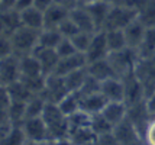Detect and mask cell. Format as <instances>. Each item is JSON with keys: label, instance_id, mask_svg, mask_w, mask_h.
<instances>
[{"label": "cell", "instance_id": "36", "mask_svg": "<svg viewBox=\"0 0 155 145\" xmlns=\"http://www.w3.org/2000/svg\"><path fill=\"white\" fill-rule=\"evenodd\" d=\"M91 128H93V131L96 132L97 137L104 135V133H110V132H113V129H115V126L103 116V113L91 115Z\"/></svg>", "mask_w": 155, "mask_h": 145}, {"label": "cell", "instance_id": "47", "mask_svg": "<svg viewBox=\"0 0 155 145\" xmlns=\"http://www.w3.org/2000/svg\"><path fill=\"white\" fill-rule=\"evenodd\" d=\"M51 145H74L68 138H64V139H55V141H49Z\"/></svg>", "mask_w": 155, "mask_h": 145}, {"label": "cell", "instance_id": "25", "mask_svg": "<svg viewBox=\"0 0 155 145\" xmlns=\"http://www.w3.org/2000/svg\"><path fill=\"white\" fill-rule=\"evenodd\" d=\"M68 139L74 145H87L97 139L96 132L93 131L91 125L88 126H74L68 131Z\"/></svg>", "mask_w": 155, "mask_h": 145}, {"label": "cell", "instance_id": "4", "mask_svg": "<svg viewBox=\"0 0 155 145\" xmlns=\"http://www.w3.org/2000/svg\"><path fill=\"white\" fill-rule=\"evenodd\" d=\"M139 10L132 6L125 5H112L110 13L107 16V21L104 25V31L109 29H125L129 23L138 19Z\"/></svg>", "mask_w": 155, "mask_h": 145}, {"label": "cell", "instance_id": "7", "mask_svg": "<svg viewBox=\"0 0 155 145\" xmlns=\"http://www.w3.org/2000/svg\"><path fill=\"white\" fill-rule=\"evenodd\" d=\"M113 133L120 145H145L143 135L128 117L119 125H116Z\"/></svg>", "mask_w": 155, "mask_h": 145}, {"label": "cell", "instance_id": "39", "mask_svg": "<svg viewBox=\"0 0 155 145\" xmlns=\"http://www.w3.org/2000/svg\"><path fill=\"white\" fill-rule=\"evenodd\" d=\"M68 124L70 128H74V126H88L91 125V115L84 112L83 109L77 110L75 113H73L71 116H68Z\"/></svg>", "mask_w": 155, "mask_h": 145}, {"label": "cell", "instance_id": "51", "mask_svg": "<svg viewBox=\"0 0 155 145\" xmlns=\"http://www.w3.org/2000/svg\"><path fill=\"white\" fill-rule=\"evenodd\" d=\"M87 145H100V144H99V141L96 139V141H93V142H90V144H87Z\"/></svg>", "mask_w": 155, "mask_h": 145}, {"label": "cell", "instance_id": "20", "mask_svg": "<svg viewBox=\"0 0 155 145\" xmlns=\"http://www.w3.org/2000/svg\"><path fill=\"white\" fill-rule=\"evenodd\" d=\"M101 113L113 126H116L128 117V104L125 102H107Z\"/></svg>", "mask_w": 155, "mask_h": 145}, {"label": "cell", "instance_id": "31", "mask_svg": "<svg viewBox=\"0 0 155 145\" xmlns=\"http://www.w3.org/2000/svg\"><path fill=\"white\" fill-rule=\"evenodd\" d=\"M87 77H88L87 67L75 70L73 73L67 74V76L64 77V80H65L68 91H70V93H77V91L83 87V84H84V81L87 80Z\"/></svg>", "mask_w": 155, "mask_h": 145}, {"label": "cell", "instance_id": "29", "mask_svg": "<svg viewBox=\"0 0 155 145\" xmlns=\"http://www.w3.org/2000/svg\"><path fill=\"white\" fill-rule=\"evenodd\" d=\"M64 36L61 35V32L58 29H51V28H45L41 31L39 34V41H38V47L42 48H51V49H57L58 44L61 42Z\"/></svg>", "mask_w": 155, "mask_h": 145}, {"label": "cell", "instance_id": "21", "mask_svg": "<svg viewBox=\"0 0 155 145\" xmlns=\"http://www.w3.org/2000/svg\"><path fill=\"white\" fill-rule=\"evenodd\" d=\"M87 73L91 77L97 78L99 81H104V80L112 78V77H117L115 74V70H113V67H112V64H110V61H109L107 58L88 62Z\"/></svg>", "mask_w": 155, "mask_h": 145}, {"label": "cell", "instance_id": "1", "mask_svg": "<svg viewBox=\"0 0 155 145\" xmlns=\"http://www.w3.org/2000/svg\"><path fill=\"white\" fill-rule=\"evenodd\" d=\"M42 119L47 125L49 141L68 138V131H70L68 116L61 110L57 103H47L45 110L42 113Z\"/></svg>", "mask_w": 155, "mask_h": 145}, {"label": "cell", "instance_id": "26", "mask_svg": "<svg viewBox=\"0 0 155 145\" xmlns=\"http://www.w3.org/2000/svg\"><path fill=\"white\" fill-rule=\"evenodd\" d=\"M20 16H22V25L26 26V28L31 29H36V31H42L44 29V12L39 10L38 7H29L26 10L20 12Z\"/></svg>", "mask_w": 155, "mask_h": 145}, {"label": "cell", "instance_id": "37", "mask_svg": "<svg viewBox=\"0 0 155 145\" xmlns=\"http://www.w3.org/2000/svg\"><path fill=\"white\" fill-rule=\"evenodd\" d=\"M58 106L67 116H71L73 113L80 110V96L77 93H68L67 96L58 103Z\"/></svg>", "mask_w": 155, "mask_h": 145}, {"label": "cell", "instance_id": "11", "mask_svg": "<svg viewBox=\"0 0 155 145\" xmlns=\"http://www.w3.org/2000/svg\"><path fill=\"white\" fill-rule=\"evenodd\" d=\"M22 128L25 131L28 141H49L47 125L41 117H26L22 122Z\"/></svg>", "mask_w": 155, "mask_h": 145}, {"label": "cell", "instance_id": "12", "mask_svg": "<svg viewBox=\"0 0 155 145\" xmlns=\"http://www.w3.org/2000/svg\"><path fill=\"white\" fill-rule=\"evenodd\" d=\"M87 67V58H86V54L83 52H75L70 57H64V58H60V61L55 67L54 74L61 77H65L67 74L73 73L75 70H80Z\"/></svg>", "mask_w": 155, "mask_h": 145}, {"label": "cell", "instance_id": "3", "mask_svg": "<svg viewBox=\"0 0 155 145\" xmlns=\"http://www.w3.org/2000/svg\"><path fill=\"white\" fill-rule=\"evenodd\" d=\"M39 34L41 31L26 28V26H20L16 32L10 35V41H12V45H13V52L19 57L32 54L35 48L38 47Z\"/></svg>", "mask_w": 155, "mask_h": 145}, {"label": "cell", "instance_id": "6", "mask_svg": "<svg viewBox=\"0 0 155 145\" xmlns=\"http://www.w3.org/2000/svg\"><path fill=\"white\" fill-rule=\"evenodd\" d=\"M68 89L64 77L57 76V74H49L45 78V89L42 91V96L45 97L48 103H60L64 97L67 96Z\"/></svg>", "mask_w": 155, "mask_h": 145}, {"label": "cell", "instance_id": "19", "mask_svg": "<svg viewBox=\"0 0 155 145\" xmlns=\"http://www.w3.org/2000/svg\"><path fill=\"white\" fill-rule=\"evenodd\" d=\"M107 99L106 96L97 91L93 94H87V96H81L80 97V109H83L84 112H87L90 115H96V113H101L104 106L107 104Z\"/></svg>", "mask_w": 155, "mask_h": 145}, {"label": "cell", "instance_id": "43", "mask_svg": "<svg viewBox=\"0 0 155 145\" xmlns=\"http://www.w3.org/2000/svg\"><path fill=\"white\" fill-rule=\"evenodd\" d=\"M97 141H99V144H100V145H120L113 132H110V133H104V135L97 137Z\"/></svg>", "mask_w": 155, "mask_h": 145}, {"label": "cell", "instance_id": "40", "mask_svg": "<svg viewBox=\"0 0 155 145\" xmlns=\"http://www.w3.org/2000/svg\"><path fill=\"white\" fill-rule=\"evenodd\" d=\"M58 31L61 32V35H62L64 38H73L74 35H77L78 32H81L80 29H78V26L75 25V22L73 21L70 16H68L67 19L58 26Z\"/></svg>", "mask_w": 155, "mask_h": 145}, {"label": "cell", "instance_id": "49", "mask_svg": "<svg viewBox=\"0 0 155 145\" xmlns=\"http://www.w3.org/2000/svg\"><path fill=\"white\" fill-rule=\"evenodd\" d=\"M25 145H51L49 141H28Z\"/></svg>", "mask_w": 155, "mask_h": 145}, {"label": "cell", "instance_id": "27", "mask_svg": "<svg viewBox=\"0 0 155 145\" xmlns=\"http://www.w3.org/2000/svg\"><path fill=\"white\" fill-rule=\"evenodd\" d=\"M26 142L28 138L22 124L13 125L5 135H0V145H25Z\"/></svg>", "mask_w": 155, "mask_h": 145}, {"label": "cell", "instance_id": "17", "mask_svg": "<svg viewBox=\"0 0 155 145\" xmlns=\"http://www.w3.org/2000/svg\"><path fill=\"white\" fill-rule=\"evenodd\" d=\"M70 18L75 22V25L78 26L81 32H90V34L97 32V26H96L91 15H90V12L84 5H80L78 7L73 9L70 12Z\"/></svg>", "mask_w": 155, "mask_h": 145}, {"label": "cell", "instance_id": "35", "mask_svg": "<svg viewBox=\"0 0 155 145\" xmlns=\"http://www.w3.org/2000/svg\"><path fill=\"white\" fill-rule=\"evenodd\" d=\"M139 21L147 28H155V0H145L139 9Z\"/></svg>", "mask_w": 155, "mask_h": 145}, {"label": "cell", "instance_id": "18", "mask_svg": "<svg viewBox=\"0 0 155 145\" xmlns=\"http://www.w3.org/2000/svg\"><path fill=\"white\" fill-rule=\"evenodd\" d=\"M112 5L113 3L110 0H101V2L91 3V5H86L87 10L90 12L96 26H97V31H104V25H106L107 16L110 13Z\"/></svg>", "mask_w": 155, "mask_h": 145}, {"label": "cell", "instance_id": "48", "mask_svg": "<svg viewBox=\"0 0 155 145\" xmlns=\"http://www.w3.org/2000/svg\"><path fill=\"white\" fill-rule=\"evenodd\" d=\"M15 3H16V0H0L2 9H10L15 6Z\"/></svg>", "mask_w": 155, "mask_h": 145}, {"label": "cell", "instance_id": "50", "mask_svg": "<svg viewBox=\"0 0 155 145\" xmlns=\"http://www.w3.org/2000/svg\"><path fill=\"white\" fill-rule=\"evenodd\" d=\"M96 2H101V0H80V3L81 5H91V3H96Z\"/></svg>", "mask_w": 155, "mask_h": 145}, {"label": "cell", "instance_id": "2", "mask_svg": "<svg viewBox=\"0 0 155 145\" xmlns=\"http://www.w3.org/2000/svg\"><path fill=\"white\" fill-rule=\"evenodd\" d=\"M107 60L112 64L116 76L125 78V77L132 76L135 73V67L139 61V54L136 49L126 47L120 51L110 52L107 55Z\"/></svg>", "mask_w": 155, "mask_h": 145}, {"label": "cell", "instance_id": "42", "mask_svg": "<svg viewBox=\"0 0 155 145\" xmlns=\"http://www.w3.org/2000/svg\"><path fill=\"white\" fill-rule=\"evenodd\" d=\"M0 39H2V45H0V57H7L15 54L13 52V45L10 41V36L9 35H3L0 34Z\"/></svg>", "mask_w": 155, "mask_h": 145}, {"label": "cell", "instance_id": "45", "mask_svg": "<svg viewBox=\"0 0 155 145\" xmlns=\"http://www.w3.org/2000/svg\"><path fill=\"white\" fill-rule=\"evenodd\" d=\"M32 6H34V0H16L13 9L19 10V12H23V10H26V9Z\"/></svg>", "mask_w": 155, "mask_h": 145}, {"label": "cell", "instance_id": "41", "mask_svg": "<svg viewBox=\"0 0 155 145\" xmlns=\"http://www.w3.org/2000/svg\"><path fill=\"white\" fill-rule=\"evenodd\" d=\"M57 52H58L60 58H64V57L73 55V54L78 52V51L75 49L74 44H73V41L70 38H62L61 42L58 44V47H57Z\"/></svg>", "mask_w": 155, "mask_h": 145}, {"label": "cell", "instance_id": "16", "mask_svg": "<svg viewBox=\"0 0 155 145\" xmlns=\"http://www.w3.org/2000/svg\"><path fill=\"white\" fill-rule=\"evenodd\" d=\"M34 54H35V57L39 60L42 71H44V76L54 74L55 67H57V64L60 61V55H58L57 49L36 47L34 51Z\"/></svg>", "mask_w": 155, "mask_h": 145}, {"label": "cell", "instance_id": "28", "mask_svg": "<svg viewBox=\"0 0 155 145\" xmlns=\"http://www.w3.org/2000/svg\"><path fill=\"white\" fill-rule=\"evenodd\" d=\"M3 87L7 90L9 96L12 97V102H28L34 96V93L28 89L26 84L22 80H18V81L9 84V86H3Z\"/></svg>", "mask_w": 155, "mask_h": 145}, {"label": "cell", "instance_id": "5", "mask_svg": "<svg viewBox=\"0 0 155 145\" xmlns=\"http://www.w3.org/2000/svg\"><path fill=\"white\" fill-rule=\"evenodd\" d=\"M135 77L139 80L147 91V99L155 91V57L139 58L135 67Z\"/></svg>", "mask_w": 155, "mask_h": 145}, {"label": "cell", "instance_id": "46", "mask_svg": "<svg viewBox=\"0 0 155 145\" xmlns=\"http://www.w3.org/2000/svg\"><path fill=\"white\" fill-rule=\"evenodd\" d=\"M54 3H55V0H34V6L38 7V9L42 10V12L48 10Z\"/></svg>", "mask_w": 155, "mask_h": 145}, {"label": "cell", "instance_id": "9", "mask_svg": "<svg viewBox=\"0 0 155 145\" xmlns=\"http://www.w3.org/2000/svg\"><path fill=\"white\" fill-rule=\"evenodd\" d=\"M110 54L107 47V39H106V31H97L93 34L90 47H88L87 52H86V58L88 62L97 61V60H103L107 58V55Z\"/></svg>", "mask_w": 155, "mask_h": 145}, {"label": "cell", "instance_id": "8", "mask_svg": "<svg viewBox=\"0 0 155 145\" xmlns=\"http://www.w3.org/2000/svg\"><path fill=\"white\" fill-rule=\"evenodd\" d=\"M20 80V57L16 54L0 57V81L2 86H9Z\"/></svg>", "mask_w": 155, "mask_h": 145}, {"label": "cell", "instance_id": "13", "mask_svg": "<svg viewBox=\"0 0 155 145\" xmlns=\"http://www.w3.org/2000/svg\"><path fill=\"white\" fill-rule=\"evenodd\" d=\"M123 81H125V103L128 106L147 100V91L142 83L135 77V74L125 77Z\"/></svg>", "mask_w": 155, "mask_h": 145}, {"label": "cell", "instance_id": "14", "mask_svg": "<svg viewBox=\"0 0 155 145\" xmlns=\"http://www.w3.org/2000/svg\"><path fill=\"white\" fill-rule=\"evenodd\" d=\"M100 91L109 102H125V81L120 77H112L101 81Z\"/></svg>", "mask_w": 155, "mask_h": 145}, {"label": "cell", "instance_id": "44", "mask_svg": "<svg viewBox=\"0 0 155 145\" xmlns=\"http://www.w3.org/2000/svg\"><path fill=\"white\" fill-rule=\"evenodd\" d=\"M55 3H57V5H60V6H62V7H65V9L70 10V12L81 5L80 0H55Z\"/></svg>", "mask_w": 155, "mask_h": 145}, {"label": "cell", "instance_id": "38", "mask_svg": "<svg viewBox=\"0 0 155 145\" xmlns=\"http://www.w3.org/2000/svg\"><path fill=\"white\" fill-rule=\"evenodd\" d=\"M91 38H93V34H90V32H78V34L74 35V36H73V38H70V39L73 41L75 49H77L78 52L86 54V52H87V49H88V47H90Z\"/></svg>", "mask_w": 155, "mask_h": 145}, {"label": "cell", "instance_id": "30", "mask_svg": "<svg viewBox=\"0 0 155 145\" xmlns=\"http://www.w3.org/2000/svg\"><path fill=\"white\" fill-rule=\"evenodd\" d=\"M106 39H107V47L110 52H116L128 47L126 36L123 29H109L106 31Z\"/></svg>", "mask_w": 155, "mask_h": 145}, {"label": "cell", "instance_id": "24", "mask_svg": "<svg viewBox=\"0 0 155 145\" xmlns=\"http://www.w3.org/2000/svg\"><path fill=\"white\" fill-rule=\"evenodd\" d=\"M44 76V71L41 67L39 60L35 54L20 57V78H29V77H39Z\"/></svg>", "mask_w": 155, "mask_h": 145}, {"label": "cell", "instance_id": "22", "mask_svg": "<svg viewBox=\"0 0 155 145\" xmlns=\"http://www.w3.org/2000/svg\"><path fill=\"white\" fill-rule=\"evenodd\" d=\"M68 16H70V10H67L65 7H62V6H60V5L54 3L48 10L44 12V21H45L44 29L45 28L58 29V26L67 19Z\"/></svg>", "mask_w": 155, "mask_h": 145}, {"label": "cell", "instance_id": "32", "mask_svg": "<svg viewBox=\"0 0 155 145\" xmlns=\"http://www.w3.org/2000/svg\"><path fill=\"white\" fill-rule=\"evenodd\" d=\"M136 51L139 54V58L155 57V28H147L145 36Z\"/></svg>", "mask_w": 155, "mask_h": 145}, {"label": "cell", "instance_id": "10", "mask_svg": "<svg viewBox=\"0 0 155 145\" xmlns=\"http://www.w3.org/2000/svg\"><path fill=\"white\" fill-rule=\"evenodd\" d=\"M128 119L135 125L136 128L141 131L142 135H143V132H145V129H147L149 120L152 119L151 112H149V109H148L147 100H142V102H139V103L128 106Z\"/></svg>", "mask_w": 155, "mask_h": 145}, {"label": "cell", "instance_id": "33", "mask_svg": "<svg viewBox=\"0 0 155 145\" xmlns=\"http://www.w3.org/2000/svg\"><path fill=\"white\" fill-rule=\"evenodd\" d=\"M47 103L48 102L42 94H34L26 102V117H41L45 110Z\"/></svg>", "mask_w": 155, "mask_h": 145}, {"label": "cell", "instance_id": "23", "mask_svg": "<svg viewBox=\"0 0 155 145\" xmlns=\"http://www.w3.org/2000/svg\"><path fill=\"white\" fill-rule=\"evenodd\" d=\"M123 31H125V36H126L128 47L129 48L138 49V47L141 45L142 39H143V36H145L147 26H145V25L139 21V18H138V19H135L132 23H129Z\"/></svg>", "mask_w": 155, "mask_h": 145}, {"label": "cell", "instance_id": "34", "mask_svg": "<svg viewBox=\"0 0 155 145\" xmlns=\"http://www.w3.org/2000/svg\"><path fill=\"white\" fill-rule=\"evenodd\" d=\"M2 113L7 115L15 125L22 124L26 117V102H12L6 110H2Z\"/></svg>", "mask_w": 155, "mask_h": 145}, {"label": "cell", "instance_id": "15", "mask_svg": "<svg viewBox=\"0 0 155 145\" xmlns=\"http://www.w3.org/2000/svg\"><path fill=\"white\" fill-rule=\"evenodd\" d=\"M20 26H23V25H22V16H20L19 10H16L13 7H10V9H2V13H0L2 34L10 36Z\"/></svg>", "mask_w": 155, "mask_h": 145}]
</instances>
